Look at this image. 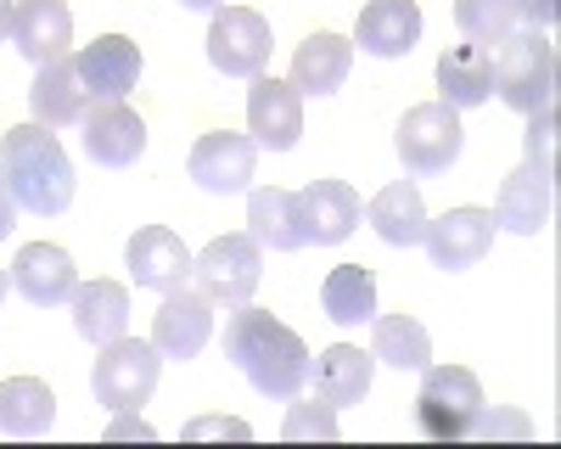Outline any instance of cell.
Returning <instances> with one entry per match:
<instances>
[{"instance_id": "obj_1", "label": "cell", "mask_w": 561, "mask_h": 449, "mask_svg": "<svg viewBox=\"0 0 561 449\" xmlns=\"http://www.w3.org/2000/svg\"><path fill=\"white\" fill-rule=\"evenodd\" d=\"M225 359L237 366L264 399H298L309 382V343L280 326L270 309H230L225 321Z\"/></svg>"}, {"instance_id": "obj_2", "label": "cell", "mask_w": 561, "mask_h": 449, "mask_svg": "<svg viewBox=\"0 0 561 449\" xmlns=\"http://www.w3.org/2000/svg\"><path fill=\"white\" fill-rule=\"evenodd\" d=\"M0 174H7L18 208L39 219H57L73 203V163L45 124H18L0 135Z\"/></svg>"}, {"instance_id": "obj_3", "label": "cell", "mask_w": 561, "mask_h": 449, "mask_svg": "<svg viewBox=\"0 0 561 449\" xmlns=\"http://www.w3.org/2000/svg\"><path fill=\"white\" fill-rule=\"evenodd\" d=\"M556 79H561L556 73V45L539 28L505 34L500 51L489 57V90L505 107H517L523 118L539 113V107H556Z\"/></svg>"}, {"instance_id": "obj_4", "label": "cell", "mask_w": 561, "mask_h": 449, "mask_svg": "<svg viewBox=\"0 0 561 449\" xmlns=\"http://www.w3.org/2000/svg\"><path fill=\"white\" fill-rule=\"evenodd\" d=\"M158 371H163V354L152 348V337H113L102 343L96 354V371H90V388H96V399L107 404V411H140V404L152 399L158 388Z\"/></svg>"}, {"instance_id": "obj_5", "label": "cell", "mask_w": 561, "mask_h": 449, "mask_svg": "<svg viewBox=\"0 0 561 449\" xmlns=\"http://www.w3.org/2000/svg\"><path fill=\"white\" fill-rule=\"evenodd\" d=\"M192 281L208 303L242 309V303H253V292L264 281V247L253 237H214L192 258Z\"/></svg>"}, {"instance_id": "obj_6", "label": "cell", "mask_w": 561, "mask_h": 449, "mask_svg": "<svg viewBox=\"0 0 561 449\" xmlns=\"http://www.w3.org/2000/svg\"><path fill=\"white\" fill-rule=\"evenodd\" d=\"M393 147H399V163H404L410 174H421V180L455 169V158H460V147H466L460 113H455L449 102H421V107H410V113L399 118V129H393Z\"/></svg>"}, {"instance_id": "obj_7", "label": "cell", "mask_w": 561, "mask_h": 449, "mask_svg": "<svg viewBox=\"0 0 561 449\" xmlns=\"http://www.w3.org/2000/svg\"><path fill=\"white\" fill-rule=\"evenodd\" d=\"M483 411V388L466 366H427L415 393V422L427 438H466L472 416Z\"/></svg>"}, {"instance_id": "obj_8", "label": "cell", "mask_w": 561, "mask_h": 449, "mask_svg": "<svg viewBox=\"0 0 561 449\" xmlns=\"http://www.w3.org/2000/svg\"><path fill=\"white\" fill-rule=\"evenodd\" d=\"M275 51L270 39V23L253 12V7H219L214 23H208V62L225 73V79H253L264 73Z\"/></svg>"}, {"instance_id": "obj_9", "label": "cell", "mask_w": 561, "mask_h": 449, "mask_svg": "<svg viewBox=\"0 0 561 449\" xmlns=\"http://www.w3.org/2000/svg\"><path fill=\"white\" fill-rule=\"evenodd\" d=\"M253 169H259V141L237 129H208L203 141L185 158V174L197 180L203 192L230 197V192H248L253 186Z\"/></svg>"}, {"instance_id": "obj_10", "label": "cell", "mask_w": 561, "mask_h": 449, "mask_svg": "<svg viewBox=\"0 0 561 449\" xmlns=\"http://www.w3.org/2000/svg\"><path fill=\"white\" fill-rule=\"evenodd\" d=\"M293 219H298V237L304 247H337L354 237L359 225V197L348 180H309L304 192H293Z\"/></svg>"}, {"instance_id": "obj_11", "label": "cell", "mask_w": 561, "mask_h": 449, "mask_svg": "<svg viewBox=\"0 0 561 449\" xmlns=\"http://www.w3.org/2000/svg\"><path fill=\"white\" fill-rule=\"evenodd\" d=\"M433 253V269L455 276V269H472L483 264V253L494 247V214L489 208H449L438 219H427V231H421Z\"/></svg>"}, {"instance_id": "obj_12", "label": "cell", "mask_w": 561, "mask_h": 449, "mask_svg": "<svg viewBox=\"0 0 561 449\" xmlns=\"http://www.w3.org/2000/svg\"><path fill=\"white\" fill-rule=\"evenodd\" d=\"M248 135L270 152H293L298 135H304V96L287 84V79H270V73H253L248 84Z\"/></svg>"}, {"instance_id": "obj_13", "label": "cell", "mask_w": 561, "mask_h": 449, "mask_svg": "<svg viewBox=\"0 0 561 449\" xmlns=\"http://www.w3.org/2000/svg\"><path fill=\"white\" fill-rule=\"evenodd\" d=\"M124 264H129V281L147 287V292H174L192 281V247H185L169 225H140L124 247Z\"/></svg>"}, {"instance_id": "obj_14", "label": "cell", "mask_w": 561, "mask_h": 449, "mask_svg": "<svg viewBox=\"0 0 561 449\" xmlns=\"http://www.w3.org/2000/svg\"><path fill=\"white\" fill-rule=\"evenodd\" d=\"M214 337V303L192 287L163 292V309L152 314V348L163 359H197Z\"/></svg>"}, {"instance_id": "obj_15", "label": "cell", "mask_w": 561, "mask_h": 449, "mask_svg": "<svg viewBox=\"0 0 561 449\" xmlns=\"http://www.w3.org/2000/svg\"><path fill=\"white\" fill-rule=\"evenodd\" d=\"M73 68H79V84L90 102H124L140 79V45L129 34H102L73 57Z\"/></svg>"}, {"instance_id": "obj_16", "label": "cell", "mask_w": 561, "mask_h": 449, "mask_svg": "<svg viewBox=\"0 0 561 449\" xmlns=\"http://www.w3.org/2000/svg\"><path fill=\"white\" fill-rule=\"evenodd\" d=\"M79 124H84L79 141H84L90 163H102V169H129L147 152V124H140V113L124 107V102H96Z\"/></svg>"}, {"instance_id": "obj_17", "label": "cell", "mask_w": 561, "mask_h": 449, "mask_svg": "<svg viewBox=\"0 0 561 449\" xmlns=\"http://www.w3.org/2000/svg\"><path fill=\"white\" fill-rule=\"evenodd\" d=\"M12 287H18L28 303H39V309L68 303V298H73V287H79L73 253H68V247H57V242H28V247L12 258Z\"/></svg>"}, {"instance_id": "obj_18", "label": "cell", "mask_w": 561, "mask_h": 449, "mask_svg": "<svg viewBox=\"0 0 561 449\" xmlns=\"http://www.w3.org/2000/svg\"><path fill=\"white\" fill-rule=\"evenodd\" d=\"M12 39H18V51L34 68L68 57V45H73V12H68V0H18V7H12Z\"/></svg>"}, {"instance_id": "obj_19", "label": "cell", "mask_w": 561, "mask_h": 449, "mask_svg": "<svg viewBox=\"0 0 561 449\" xmlns=\"http://www.w3.org/2000/svg\"><path fill=\"white\" fill-rule=\"evenodd\" d=\"M348 68H354V39L320 28L293 51V79L287 84L298 90V96H337Z\"/></svg>"}, {"instance_id": "obj_20", "label": "cell", "mask_w": 561, "mask_h": 449, "mask_svg": "<svg viewBox=\"0 0 561 449\" xmlns=\"http://www.w3.org/2000/svg\"><path fill=\"white\" fill-rule=\"evenodd\" d=\"M550 203H556V180H545L539 169H511L500 180V197H494V225L517 237H539L550 225Z\"/></svg>"}, {"instance_id": "obj_21", "label": "cell", "mask_w": 561, "mask_h": 449, "mask_svg": "<svg viewBox=\"0 0 561 449\" xmlns=\"http://www.w3.org/2000/svg\"><path fill=\"white\" fill-rule=\"evenodd\" d=\"M421 39V7L415 0H370L354 23V45L370 57H410Z\"/></svg>"}, {"instance_id": "obj_22", "label": "cell", "mask_w": 561, "mask_h": 449, "mask_svg": "<svg viewBox=\"0 0 561 449\" xmlns=\"http://www.w3.org/2000/svg\"><path fill=\"white\" fill-rule=\"evenodd\" d=\"M370 371H377V359H370V348H359V343H332L320 359H309L314 399H325L332 411L359 404L370 393Z\"/></svg>"}, {"instance_id": "obj_23", "label": "cell", "mask_w": 561, "mask_h": 449, "mask_svg": "<svg viewBox=\"0 0 561 449\" xmlns=\"http://www.w3.org/2000/svg\"><path fill=\"white\" fill-rule=\"evenodd\" d=\"M28 107H34V124H45V129H68V124H79L90 113V96H84V84H79L73 57H57V62H45L34 73Z\"/></svg>"}, {"instance_id": "obj_24", "label": "cell", "mask_w": 561, "mask_h": 449, "mask_svg": "<svg viewBox=\"0 0 561 449\" xmlns=\"http://www.w3.org/2000/svg\"><path fill=\"white\" fill-rule=\"evenodd\" d=\"M68 303H73V332L90 348L129 332V287L124 281H84V287H73Z\"/></svg>"}, {"instance_id": "obj_25", "label": "cell", "mask_w": 561, "mask_h": 449, "mask_svg": "<svg viewBox=\"0 0 561 449\" xmlns=\"http://www.w3.org/2000/svg\"><path fill=\"white\" fill-rule=\"evenodd\" d=\"M365 219L388 247H415L421 231H427V203H421L415 180H393V186H382L377 197H370Z\"/></svg>"}, {"instance_id": "obj_26", "label": "cell", "mask_w": 561, "mask_h": 449, "mask_svg": "<svg viewBox=\"0 0 561 449\" xmlns=\"http://www.w3.org/2000/svg\"><path fill=\"white\" fill-rule=\"evenodd\" d=\"M489 96H494L489 90V51L483 45H449L438 57V102L466 113V107H483Z\"/></svg>"}, {"instance_id": "obj_27", "label": "cell", "mask_w": 561, "mask_h": 449, "mask_svg": "<svg viewBox=\"0 0 561 449\" xmlns=\"http://www.w3.org/2000/svg\"><path fill=\"white\" fill-rule=\"evenodd\" d=\"M370 359H382L393 371H427L433 337L415 314H382V321H370Z\"/></svg>"}, {"instance_id": "obj_28", "label": "cell", "mask_w": 561, "mask_h": 449, "mask_svg": "<svg viewBox=\"0 0 561 449\" xmlns=\"http://www.w3.org/2000/svg\"><path fill=\"white\" fill-rule=\"evenodd\" d=\"M57 416V399L39 377H7L0 382V433L12 438H39Z\"/></svg>"}, {"instance_id": "obj_29", "label": "cell", "mask_w": 561, "mask_h": 449, "mask_svg": "<svg viewBox=\"0 0 561 449\" xmlns=\"http://www.w3.org/2000/svg\"><path fill=\"white\" fill-rule=\"evenodd\" d=\"M320 309L332 314L337 326H365L377 321V276L365 264H337L320 287Z\"/></svg>"}, {"instance_id": "obj_30", "label": "cell", "mask_w": 561, "mask_h": 449, "mask_svg": "<svg viewBox=\"0 0 561 449\" xmlns=\"http://www.w3.org/2000/svg\"><path fill=\"white\" fill-rule=\"evenodd\" d=\"M248 237L270 253H298L304 237H298V219H293V192L280 186H253L248 197Z\"/></svg>"}, {"instance_id": "obj_31", "label": "cell", "mask_w": 561, "mask_h": 449, "mask_svg": "<svg viewBox=\"0 0 561 449\" xmlns=\"http://www.w3.org/2000/svg\"><path fill=\"white\" fill-rule=\"evenodd\" d=\"M455 28L489 51L505 34H517L523 18H517V0H455Z\"/></svg>"}, {"instance_id": "obj_32", "label": "cell", "mask_w": 561, "mask_h": 449, "mask_svg": "<svg viewBox=\"0 0 561 449\" xmlns=\"http://www.w3.org/2000/svg\"><path fill=\"white\" fill-rule=\"evenodd\" d=\"M556 135H561V124H556V107H539V113H528L523 152H528V169H539L545 180H556Z\"/></svg>"}, {"instance_id": "obj_33", "label": "cell", "mask_w": 561, "mask_h": 449, "mask_svg": "<svg viewBox=\"0 0 561 449\" xmlns=\"http://www.w3.org/2000/svg\"><path fill=\"white\" fill-rule=\"evenodd\" d=\"M280 438H293V444H298V438H325V444H332V438H337V411H332L325 399H320V404H314V399H309V404H293Z\"/></svg>"}, {"instance_id": "obj_34", "label": "cell", "mask_w": 561, "mask_h": 449, "mask_svg": "<svg viewBox=\"0 0 561 449\" xmlns=\"http://www.w3.org/2000/svg\"><path fill=\"white\" fill-rule=\"evenodd\" d=\"M494 433H511V438H528V422L523 416H472V427H466V438H494Z\"/></svg>"}, {"instance_id": "obj_35", "label": "cell", "mask_w": 561, "mask_h": 449, "mask_svg": "<svg viewBox=\"0 0 561 449\" xmlns=\"http://www.w3.org/2000/svg\"><path fill=\"white\" fill-rule=\"evenodd\" d=\"M517 18H523L528 28L550 34V28H556V0H517Z\"/></svg>"}, {"instance_id": "obj_36", "label": "cell", "mask_w": 561, "mask_h": 449, "mask_svg": "<svg viewBox=\"0 0 561 449\" xmlns=\"http://www.w3.org/2000/svg\"><path fill=\"white\" fill-rule=\"evenodd\" d=\"M107 438H113V444H118V438H158V433H152V427H147V422H140V416H135V411H118V422H113V427H107Z\"/></svg>"}, {"instance_id": "obj_37", "label": "cell", "mask_w": 561, "mask_h": 449, "mask_svg": "<svg viewBox=\"0 0 561 449\" xmlns=\"http://www.w3.org/2000/svg\"><path fill=\"white\" fill-rule=\"evenodd\" d=\"M219 433H225V438H253L248 422H197V427H192V438H219Z\"/></svg>"}, {"instance_id": "obj_38", "label": "cell", "mask_w": 561, "mask_h": 449, "mask_svg": "<svg viewBox=\"0 0 561 449\" xmlns=\"http://www.w3.org/2000/svg\"><path fill=\"white\" fill-rule=\"evenodd\" d=\"M12 225H18V197H12V186H7V174H0V242L12 237Z\"/></svg>"}, {"instance_id": "obj_39", "label": "cell", "mask_w": 561, "mask_h": 449, "mask_svg": "<svg viewBox=\"0 0 561 449\" xmlns=\"http://www.w3.org/2000/svg\"><path fill=\"white\" fill-rule=\"evenodd\" d=\"M180 7H185V12H219L225 0H180Z\"/></svg>"}, {"instance_id": "obj_40", "label": "cell", "mask_w": 561, "mask_h": 449, "mask_svg": "<svg viewBox=\"0 0 561 449\" xmlns=\"http://www.w3.org/2000/svg\"><path fill=\"white\" fill-rule=\"evenodd\" d=\"M12 34V0H0V39Z\"/></svg>"}, {"instance_id": "obj_41", "label": "cell", "mask_w": 561, "mask_h": 449, "mask_svg": "<svg viewBox=\"0 0 561 449\" xmlns=\"http://www.w3.org/2000/svg\"><path fill=\"white\" fill-rule=\"evenodd\" d=\"M7 287H12V276H7V269H0V298H7Z\"/></svg>"}]
</instances>
